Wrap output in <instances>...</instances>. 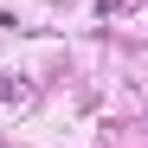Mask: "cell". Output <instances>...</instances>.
<instances>
[{
  "instance_id": "obj_1",
  "label": "cell",
  "mask_w": 148,
  "mask_h": 148,
  "mask_svg": "<svg viewBox=\"0 0 148 148\" xmlns=\"http://www.w3.org/2000/svg\"><path fill=\"white\" fill-rule=\"evenodd\" d=\"M122 7H129V0H97V13H103V19H116Z\"/></svg>"
}]
</instances>
